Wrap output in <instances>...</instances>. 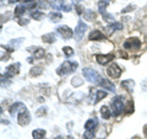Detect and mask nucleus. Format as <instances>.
I'll use <instances>...</instances> for the list:
<instances>
[{
    "instance_id": "nucleus-1",
    "label": "nucleus",
    "mask_w": 147,
    "mask_h": 139,
    "mask_svg": "<svg viewBox=\"0 0 147 139\" xmlns=\"http://www.w3.org/2000/svg\"><path fill=\"white\" fill-rule=\"evenodd\" d=\"M77 68V63L76 62H70V61H66L64 62L60 67L57 69V73L59 75H67V74H70L72 72H75V69Z\"/></svg>"
},
{
    "instance_id": "nucleus-2",
    "label": "nucleus",
    "mask_w": 147,
    "mask_h": 139,
    "mask_svg": "<svg viewBox=\"0 0 147 139\" xmlns=\"http://www.w3.org/2000/svg\"><path fill=\"white\" fill-rule=\"evenodd\" d=\"M112 110H113V114L115 116V117L123 112V110H124V99H123V96L114 97L113 101H112Z\"/></svg>"
},
{
    "instance_id": "nucleus-3",
    "label": "nucleus",
    "mask_w": 147,
    "mask_h": 139,
    "mask_svg": "<svg viewBox=\"0 0 147 139\" xmlns=\"http://www.w3.org/2000/svg\"><path fill=\"white\" fill-rule=\"evenodd\" d=\"M84 76L88 81L93 82V84H99V81L102 80V78H100V75L97 72L93 70V69H88V68L84 69Z\"/></svg>"
},
{
    "instance_id": "nucleus-4",
    "label": "nucleus",
    "mask_w": 147,
    "mask_h": 139,
    "mask_svg": "<svg viewBox=\"0 0 147 139\" xmlns=\"http://www.w3.org/2000/svg\"><path fill=\"white\" fill-rule=\"evenodd\" d=\"M17 119H18V123H20V126L25 127L27 126L30 122H31V114L28 112V110L27 108H24L20 111V113L17 116Z\"/></svg>"
},
{
    "instance_id": "nucleus-5",
    "label": "nucleus",
    "mask_w": 147,
    "mask_h": 139,
    "mask_svg": "<svg viewBox=\"0 0 147 139\" xmlns=\"http://www.w3.org/2000/svg\"><path fill=\"white\" fill-rule=\"evenodd\" d=\"M86 30H87V25L84 24L82 21H79V24H77L75 31H74V37H75V40L76 41H81L82 38H84Z\"/></svg>"
},
{
    "instance_id": "nucleus-6",
    "label": "nucleus",
    "mask_w": 147,
    "mask_h": 139,
    "mask_svg": "<svg viewBox=\"0 0 147 139\" xmlns=\"http://www.w3.org/2000/svg\"><path fill=\"white\" fill-rule=\"evenodd\" d=\"M141 47V42L137 38H129L124 42V48L129 50H136Z\"/></svg>"
},
{
    "instance_id": "nucleus-7",
    "label": "nucleus",
    "mask_w": 147,
    "mask_h": 139,
    "mask_svg": "<svg viewBox=\"0 0 147 139\" xmlns=\"http://www.w3.org/2000/svg\"><path fill=\"white\" fill-rule=\"evenodd\" d=\"M107 73H108V75L110 78H113V79H117L121 75V69L119 68V65L117 63H112L109 65V68L107 69Z\"/></svg>"
},
{
    "instance_id": "nucleus-8",
    "label": "nucleus",
    "mask_w": 147,
    "mask_h": 139,
    "mask_svg": "<svg viewBox=\"0 0 147 139\" xmlns=\"http://www.w3.org/2000/svg\"><path fill=\"white\" fill-rule=\"evenodd\" d=\"M57 32L63 37V38H66V40L67 38H71L72 35H74L72 30L70 29V27H67V26H60V27H58Z\"/></svg>"
},
{
    "instance_id": "nucleus-9",
    "label": "nucleus",
    "mask_w": 147,
    "mask_h": 139,
    "mask_svg": "<svg viewBox=\"0 0 147 139\" xmlns=\"http://www.w3.org/2000/svg\"><path fill=\"white\" fill-rule=\"evenodd\" d=\"M114 55L110 53V54H107V55H102V54H97L96 55V61L98 62V64L100 65H105V64H108L110 61H113Z\"/></svg>"
},
{
    "instance_id": "nucleus-10",
    "label": "nucleus",
    "mask_w": 147,
    "mask_h": 139,
    "mask_svg": "<svg viewBox=\"0 0 147 139\" xmlns=\"http://www.w3.org/2000/svg\"><path fill=\"white\" fill-rule=\"evenodd\" d=\"M18 69H20V63H16V64H12V65L7 67L6 68V72H5V76L6 78L15 76L16 74L18 73Z\"/></svg>"
},
{
    "instance_id": "nucleus-11",
    "label": "nucleus",
    "mask_w": 147,
    "mask_h": 139,
    "mask_svg": "<svg viewBox=\"0 0 147 139\" xmlns=\"http://www.w3.org/2000/svg\"><path fill=\"white\" fill-rule=\"evenodd\" d=\"M99 86H102L104 90H109V91H115V86H114L113 82H110V80H107V79H102L99 81Z\"/></svg>"
},
{
    "instance_id": "nucleus-12",
    "label": "nucleus",
    "mask_w": 147,
    "mask_h": 139,
    "mask_svg": "<svg viewBox=\"0 0 147 139\" xmlns=\"http://www.w3.org/2000/svg\"><path fill=\"white\" fill-rule=\"evenodd\" d=\"M88 38H90V41H103V40H105V36L100 31L94 30V31L91 32V35H90Z\"/></svg>"
},
{
    "instance_id": "nucleus-13",
    "label": "nucleus",
    "mask_w": 147,
    "mask_h": 139,
    "mask_svg": "<svg viewBox=\"0 0 147 139\" xmlns=\"http://www.w3.org/2000/svg\"><path fill=\"white\" fill-rule=\"evenodd\" d=\"M97 124H98V122H97V119H96V118L88 119V121L85 123V129H86V131H93V129L97 127Z\"/></svg>"
},
{
    "instance_id": "nucleus-14",
    "label": "nucleus",
    "mask_w": 147,
    "mask_h": 139,
    "mask_svg": "<svg viewBox=\"0 0 147 139\" xmlns=\"http://www.w3.org/2000/svg\"><path fill=\"white\" fill-rule=\"evenodd\" d=\"M123 29V25L121 24H119V22H114V24L112 25H109L105 27V31H107V33H112V32L114 31H117V30H121Z\"/></svg>"
},
{
    "instance_id": "nucleus-15",
    "label": "nucleus",
    "mask_w": 147,
    "mask_h": 139,
    "mask_svg": "<svg viewBox=\"0 0 147 139\" xmlns=\"http://www.w3.org/2000/svg\"><path fill=\"white\" fill-rule=\"evenodd\" d=\"M18 108H26V107H25V105L22 104V102H15L10 107V114L11 116H15V113H17L18 111H20Z\"/></svg>"
},
{
    "instance_id": "nucleus-16",
    "label": "nucleus",
    "mask_w": 147,
    "mask_h": 139,
    "mask_svg": "<svg viewBox=\"0 0 147 139\" xmlns=\"http://www.w3.org/2000/svg\"><path fill=\"white\" fill-rule=\"evenodd\" d=\"M134 86H135L134 80H124L121 82V87H124V89L127 90V91H131L134 89Z\"/></svg>"
},
{
    "instance_id": "nucleus-17",
    "label": "nucleus",
    "mask_w": 147,
    "mask_h": 139,
    "mask_svg": "<svg viewBox=\"0 0 147 139\" xmlns=\"http://www.w3.org/2000/svg\"><path fill=\"white\" fill-rule=\"evenodd\" d=\"M32 136H33V139H43V137L45 136V131L44 129H34L32 132Z\"/></svg>"
},
{
    "instance_id": "nucleus-18",
    "label": "nucleus",
    "mask_w": 147,
    "mask_h": 139,
    "mask_svg": "<svg viewBox=\"0 0 147 139\" xmlns=\"http://www.w3.org/2000/svg\"><path fill=\"white\" fill-rule=\"evenodd\" d=\"M108 4H109L108 0H100V1L98 3V10H99V12L102 14V15L105 14V9H107Z\"/></svg>"
},
{
    "instance_id": "nucleus-19",
    "label": "nucleus",
    "mask_w": 147,
    "mask_h": 139,
    "mask_svg": "<svg viewBox=\"0 0 147 139\" xmlns=\"http://www.w3.org/2000/svg\"><path fill=\"white\" fill-rule=\"evenodd\" d=\"M61 17H63L61 14H60V12H57V11L49 14V18H50V20H52L53 22H59V21L61 20Z\"/></svg>"
},
{
    "instance_id": "nucleus-20",
    "label": "nucleus",
    "mask_w": 147,
    "mask_h": 139,
    "mask_svg": "<svg viewBox=\"0 0 147 139\" xmlns=\"http://www.w3.org/2000/svg\"><path fill=\"white\" fill-rule=\"evenodd\" d=\"M100 114H102V117L104 118V119H108V118H110V110L107 107V106H103V107H100Z\"/></svg>"
},
{
    "instance_id": "nucleus-21",
    "label": "nucleus",
    "mask_w": 147,
    "mask_h": 139,
    "mask_svg": "<svg viewBox=\"0 0 147 139\" xmlns=\"http://www.w3.org/2000/svg\"><path fill=\"white\" fill-rule=\"evenodd\" d=\"M25 10H27V7H26L25 4H22V5H18V6L15 9V16H16V17L21 16L22 14L25 12Z\"/></svg>"
},
{
    "instance_id": "nucleus-22",
    "label": "nucleus",
    "mask_w": 147,
    "mask_h": 139,
    "mask_svg": "<svg viewBox=\"0 0 147 139\" xmlns=\"http://www.w3.org/2000/svg\"><path fill=\"white\" fill-rule=\"evenodd\" d=\"M84 17L86 18L87 21H93L94 17H96V15H94V12L92 11V10H86L85 14H84Z\"/></svg>"
},
{
    "instance_id": "nucleus-23",
    "label": "nucleus",
    "mask_w": 147,
    "mask_h": 139,
    "mask_svg": "<svg viewBox=\"0 0 147 139\" xmlns=\"http://www.w3.org/2000/svg\"><path fill=\"white\" fill-rule=\"evenodd\" d=\"M43 41H44V42H47V43L55 42V36H54V33H47V35H44L43 36Z\"/></svg>"
},
{
    "instance_id": "nucleus-24",
    "label": "nucleus",
    "mask_w": 147,
    "mask_h": 139,
    "mask_svg": "<svg viewBox=\"0 0 147 139\" xmlns=\"http://www.w3.org/2000/svg\"><path fill=\"white\" fill-rule=\"evenodd\" d=\"M107 96V92L103 91V90H97V96H96V100H94V104L99 102L102 99H104V97Z\"/></svg>"
},
{
    "instance_id": "nucleus-25",
    "label": "nucleus",
    "mask_w": 147,
    "mask_h": 139,
    "mask_svg": "<svg viewBox=\"0 0 147 139\" xmlns=\"http://www.w3.org/2000/svg\"><path fill=\"white\" fill-rule=\"evenodd\" d=\"M42 73H43V70H42V68H40V67H34V68H32L31 72H30V74H31L32 76H38V75H40Z\"/></svg>"
},
{
    "instance_id": "nucleus-26",
    "label": "nucleus",
    "mask_w": 147,
    "mask_h": 139,
    "mask_svg": "<svg viewBox=\"0 0 147 139\" xmlns=\"http://www.w3.org/2000/svg\"><path fill=\"white\" fill-rule=\"evenodd\" d=\"M45 54V52H44V49H42V48H37V50H34V58H42L43 55Z\"/></svg>"
},
{
    "instance_id": "nucleus-27",
    "label": "nucleus",
    "mask_w": 147,
    "mask_h": 139,
    "mask_svg": "<svg viewBox=\"0 0 147 139\" xmlns=\"http://www.w3.org/2000/svg\"><path fill=\"white\" fill-rule=\"evenodd\" d=\"M31 16L34 18V20H40L44 15H43V12L42 11H34V12H32L31 14Z\"/></svg>"
},
{
    "instance_id": "nucleus-28",
    "label": "nucleus",
    "mask_w": 147,
    "mask_h": 139,
    "mask_svg": "<svg viewBox=\"0 0 147 139\" xmlns=\"http://www.w3.org/2000/svg\"><path fill=\"white\" fill-rule=\"evenodd\" d=\"M63 52H64V54H65L66 57H70V55L74 54V49L71 47H64L63 48Z\"/></svg>"
},
{
    "instance_id": "nucleus-29",
    "label": "nucleus",
    "mask_w": 147,
    "mask_h": 139,
    "mask_svg": "<svg viewBox=\"0 0 147 139\" xmlns=\"http://www.w3.org/2000/svg\"><path fill=\"white\" fill-rule=\"evenodd\" d=\"M85 139H93V131H86L84 133Z\"/></svg>"
},
{
    "instance_id": "nucleus-30",
    "label": "nucleus",
    "mask_w": 147,
    "mask_h": 139,
    "mask_svg": "<svg viewBox=\"0 0 147 139\" xmlns=\"http://www.w3.org/2000/svg\"><path fill=\"white\" fill-rule=\"evenodd\" d=\"M103 17H104V20H105V21L113 22V24H114V17H113V15H108V14H104Z\"/></svg>"
},
{
    "instance_id": "nucleus-31",
    "label": "nucleus",
    "mask_w": 147,
    "mask_h": 139,
    "mask_svg": "<svg viewBox=\"0 0 147 139\" xmlns=\"http://www.w3.org/2000/svg\"><path fill=\"white\" fill-rule=\"evenodd\" d=\"M126 112L127 113H131L132 111H134V104H132V101H130V102H129V105H127V107H126Z\"/></svg>"
},
{
    "instance_id": "nucleus-32",
    "label": "nucleus",
    "mask_w": 147,
    "mask_h": 139,
    "mask_svg": "<svg viewBox=\"0 0 147 139\" xmlns=\"http://www.w3.org/2000/svg\"><path fill=\"white\" fill-rule=\"evenodd\" d=\"M45 113H47V108H45V107H40L38 111H37V114H38V116H43Z\"/></svg>"
},
{
    "instance_id": "nucleus-33",
    "label": "nucleus",
    "mask_w": 147,
    "mask_h": 139,
    "mask_svg": "<svg viewBox=\"0 0 147 139\" xmlns=\"http://www.w3.org/2000/svg\"><path fill=\"white\" fill-rule=\"evenodd\" d=\"M77 80H79V78L72 79V85H80V84H81V81H77Z\"/></svg>"
},
{
    "instance_id": "nucleus-34",
    "label": "nucleus",
    "mask_w": 147,
    "mask_h": 139,
    "mask_svg": "<svg viewBox=\"0 0 147 139\" xmlns=\"http://www.w3.org/2000/svg\"><path fill=\"white\" fill-rule=\"evenodd\" d=\"M76 11H77V14H79V15H81V14H82V6H81V5H77V6H76Z\"/></svg>"
},
{
    "instance_id": "nucleus-35",
    "label": "nucleus",
    "mask_w": 147,
    "mask_h": 139,
    "mask_svg": "<svg viewBox=\"0 0 147 139\" xmlns=\"http://www.w3.org/2000/svg\"><path fill=\"white\" fill-rule=\"evenodd\" d=\"M131 9H135V6H134V5H129L126 9H124V10H123V12H127L129 10H131Z\"/></svg>"
},
{
    "instance_id": "nucleus-36",
    "label": "nucleus",
    "mask_w": 147,
    "mask_h": 139,
    "mask_svg": "<svg viewBox=\"0 0 147 139\" xmlns=\"http://www.w3.org/2000/svg\"><path fill=\"white\" fill-rule=\"evenodd\" d=\"M27 24H28L27 20H20V25H27Z\"/></svg>"
},
{
    "instance_id": "nucleus-37",
    "label": "nucleus",
    "mask_w": 147,
    "mask_h": 139,
    "mask_svg": "<svg viewBox=\"0 0 147 139\" xmlns=\"http://www.w3.org/2000/svg\"><path fill=\"white\" fill-rule=\"evenodd\" d=\"M18 1H24V3H31V1H33V0H18Z\"/></svg>"
},
{
    "instance_id": "nucleus-38",
    "label": "nucleus",
    "mask_w": 147,
    "mask_h": 139,
    "mask_svg": "<svg viewBox=\"0 0 147 139\" xmlns=\"http://www.w3.org/2000/svg\"><path fill=\"white\" fill-rule=\"evenodd\" d=\"M17 1H18V0H10L9 3H10V4H13V3H17Z\"/></svg>"
},
{
    "instance_id": "nucleus-39",
    "label": "nucleus",
    "mask_w": 147,
    "mask_h": 139,
    "mask_svg": "<svg viewBox=\"0 0 147 139\" xmlns=\"http://www.w3.org/2000/svg\"><path fill=\"white\" fill-rule=\"evenodd\" d=\"M144 133H145V136H147V126H146L145 129H144Z\"/></svg>"
},
{
    "instance_id": "nucleus-40",
    "label": "nucleus",
    "mask_w": 147,
    "mask_h": 139,
    "mask_svg": "<svg viewBox=\"0 0 147 139\" xmlns=\"http://www.w3.org/2000/svg\"><path fill=\"white\" fill-rule=\"evenodd\" d=\"M79 1H81V0H72V3H75V4H77Z\"/></svg>"
},
{
    "instance_id": "nucleus-41",
    "label": "nucleus",
    "mask_w": 147,
    "mask_h": 139,
    "mask_svg": "<svg viewBox=\"0 0 147 139\" xmlns=\"http://www.w3.org/2000/svg\"><path fill=\"white\" fill-rule=\"evenodd\" d=\"M54 139H64L63 137H57V138H54Z\"/></svg>"
}]
</instances>
